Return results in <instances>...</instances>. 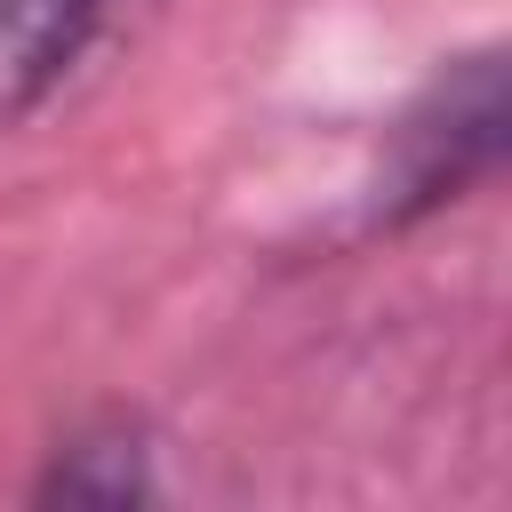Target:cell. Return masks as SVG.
Instances as JSON below:
<instances>
[{
	"mask_svg": "<svg viewBox=\"0 0 512 512\" xmlns=\"http://www.w3.org/2000/svg\"><path fill=\"white\" fill-rule=\"evenodd\" d=\"M496 136H504V72H496V56H472L400 128V144H392V216L456 200L496 160Z\"/></svg>",
	"mask_w": 512,
	"mask_h": 512,
	"instance_id": "obj_1",
	"label": "cell"
},
{
	"mask_svg": "<svg viewBox=\"0 0 512 512\" xmlns=\"http://www.w3.org/2000/svg\"><path fill=\"white\" fill-rule=\"evenodd\" d=\"M144 488L152 480H144V448L136 440H80L40 480V496H64V504H136Z\"/></svg>",
	"mask_w": 512,
	"mask_h": 512,
	"instance_id": "obj_3",
	"label": "cell"
},
{
	"mask_svg": "<svg viewBox=\"0 0 512 512\" xmlns=\"http://www.w3.org/2000/svg\"><path fill=\"white\" fill-rule=\"evenodd\" d=\"M104 0H0V120L48 96Z\"/></svg>",
	"mask_w": 512,
	"mask_h": 512,
	"instance_id": "obj_2",
	"label": "cell"
}]
</instances>
